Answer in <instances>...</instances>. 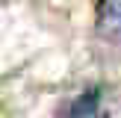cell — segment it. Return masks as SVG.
Segmentation results:
<instances>
[{"instance_id": "6da1fadb", "label": "cell", "mask_w": 121, "mask_h": 118, "mask_svg": "<svg viewBox=\"0 0 121 118\" xmlns=\"http://www.w3.org/2000/svg\"><path fill=\"white\" fill-rule=\"evenodd\" d=\"M62 118H100V92L98 88H86L77 97H71L59 112Z\"/></svg>"}, {"instance_id": "7a4b0ae2", "label": "cell", "mask_w": 121, "mask_h": 118, "mask_svg": "<svg viewBox=\"0 0 121 118\" xmlns=\"http://www.w3.org/2000/svg\"><path fill=\"white\" fill-rule=\"evenodd\" d=\"M95 24L100 35H121V0H98Z\"/></svg>"}]
</instances>
